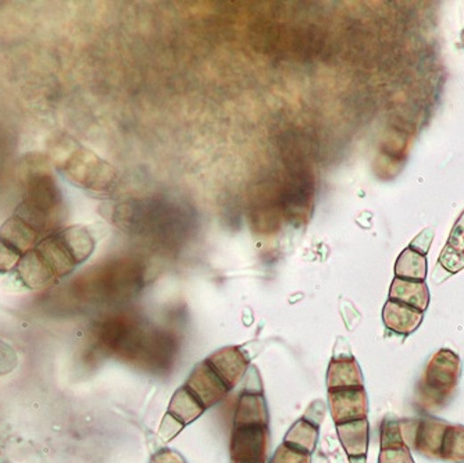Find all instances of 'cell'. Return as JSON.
I'll return each instance as SVG.
<instances>
[{"label":"cell","mask_w":464,"mask_h":463,"mask_svg":"<svg viewBox=\"0 0 464 463\" xmlns=\"http://www.w3.org/2000/svg\"><path fill=\"white\" fill-rule=\"evenodd\" d=\"M272 463H310V457L302 451L282 444L275 452Z\"/></svg>","instance_id":"22"},{"label":"cell","mask_w":464,"mask_h":463,"mask_svg":"<svg viewBox=\"0 0 464 463\" xmlns=\"http://www.w3.org/2000/svg\"><path fill=\"white\" fill-rule=\"evenodd\" d=\"M379 463H414L411 458L409 448L404 447L396 448H384L379 455Z\"/></svg>","instance_id":"23"},{"label":"cell","mask_w":464,"mask_h":463,"mask_svg":"<svg viewBox=\"0 0 464 463\" xmlns=\"http://www.w3.org/2000/svg\"><path fill=\"white\" fill-rule=\"evenodd\" d=\"M19 365V355L16 349L0 340V376L10 375Z\"/></svg>","instance_id":"20"},{"label":"cell","mask_w":464,"mask_h":463,"mask_svg":"<svg viewBox=\"0 0 464 463\" xmlns=\"http://www.w3.org/2000/svg\"><path fill=\"white\" fill-rule=\"evenodd\" d=\"M95 242L81 227L51 232L29 249L17 264V273L28 287H42L71 273L91 256Z\"/></svg>","instance_id":"1"},{"label":"cell","mask_w":464,"mask_h":463,"mask_svg":"<svg viewBox=\"0 0 464 463\" xmlns=\"http://www.w3.org/2000/svg\"><path fill=\"white\" fill-rule=\"evenodd\" d=\"M64 173L71 182L92 190H103L113 182L114 172L110 166L102 162L89 150H76L64 163Z\"/></svg>","instance_id":"3"},{"label":"cell","mask_w":464,"mask_h":463,"mask_svg":"<svg viewBox=\"0 0 464 463\" xmlns=\"http://www.w3.org/2000/svg\"><path fill=\"white\" fill-rule=\"evenodd\" d=\"M206 362L232 388L242 380L249 361L237 346H227L213 353Z\"/></svg>","instance_id":"7"},{"label":"cell","mask_w":464,"mask_h":463,"mask_svg":"<svg viewBox=\"0 0 464 463\" xmlns=\"http://www.w3.org/2000/svg\"><path fill=\"white\" fill-rule=\"evenodd\" d=\"M382 321L389 330L408 336L423 323V312L417 311L409 305L389 299L382 311Z\"/></svg>","instance_id":"8"},{"label":"cell","mask_w":464,"mask_h":463,"mask_svg":"<svg viewBox=\"0 0 464 463\" xmlns=\"http://www.w3.org/2000/svg\"><path fill=\"white\" fill-rule=\"evenodd\" d=\"M203 410H205V406L196 400L195 395L187 387H183L174 394L168 413H171L174 418H177L183 425H187V423L198 419Z\"/></svg>","instance_id":"16"},{"label":"cell","mask_w":464,"mask_h":463,"mask_svg":"<svg viewBox=\"0 0 464 463\" xmlns=\"http://www.w3.org/2000/svg\"><path fill=\"white\" fill-rule=\"evenodd\" d=\"M461 41H463V46H464V31L461 32Z\"/></svg>","instance_id":"29"},{"label":"cell","mask_w":464,"mask_h":463,"mask_svg":"<svg viewBox=\"0 0 464 463\" xmlns=\"http://www.w3.org/2000/svg\"><path fill=\"white\" fill-rule=\"evenodd\" d=\"M234 463H259V462H240V460H234Z\"/></svg>","instance_id":"28"},{"label":"cell","mask_w":464,"mask_h":463,"mask_svg":"<svg viewBox=\"0 0 464 463\" xmlns=\"http://www.w3.org/2000/svg\"><path fill=\"white\" fill-rule=\"evenodd\" d=\"M351 458V463H366V455L362 457H349Z\"/></svg>","instance_id":"27"},{"label":"cell","mask_w":464,"mask_h":463,"mask_svg":"<svg viewBox=\"0 0 464 463\" xmlns=\"http://www.w3.org/2000/svg\"><path fill=\"white\" fill-rule=\"evenodd\" d=\"M382 450L384 448L404 447L401 426L396 422H386L382 427Z\"/></svg>","instance_id":"21"},{"label":"cell","mask_w":464,"mask_h":463,"mask_svg":"<svg viewBox=\"0 0 464 463\" xmlns=\"http://www.w3.org/2000/svg\"><path fill=\"white\" fill-rule=\"evenodd\" d=\"M330 410L337 425L366 419L367 395L364 388L330 391Z\"/></svg>","instance_id":"6"},{"label":"cell","mask_w":464,"mask_h":463,"mask_svg":"<svg viewBox=\"0 0 464 463\" xmlns=\"http://www.w3.org/2000/svg\"><path fill=\"white\" fill-rule=\"evenodd\" d=\"M445 423L436 420H424L419 423L413 437V447L420 451L421 454L430 458L441 459V450H443L444 435H445Z\"/></svg>","instance_id":"11"},{"label":"cell","mask_w":464,"mask_h":463,"mask_svg":"<svg viewBox=\"0 0 464 463\" xmlns=\"http://www.w3.org/2000/svg\"><path fill=\"white\" fill-rule=\"evenodd\" d=\"M330 391L352 390L363 387V378L356 361L351 359H337L331 362L327 375Z\"/></svg>","instance_id":"12"},{"label":"cell","mask_w":464,"mask_h":463,"mask_svg":"<svg viewBox=\"0 0 464 463\" xmlns=\"http://www.w3.org/2000/svg\"><path fill=\"white\" fill-rule=\"evenodd\" d=\"M135 270L126 264H110L92 270L74 282V296L86 301L120 299L135 286Z\"/></svg>","instance_id":"2"},{"label":"cell","mask_w":464,"mask_h":463,"mask_svg":"<svg viewBox=\"0 0 464 463\" xmlns=\"http://www.w3.org/2000/svg\"><path fill=\"white\" fill-rule=\"evenodd\" d=\"M267 408L262 394H243L235 413V428L265 427Z\"/></svg>","instance_id":"13"},{"label":"cell","mask_w":464,"mask_h":463,"mask_svg":"<svg viewBox=\"0 0 464 463\" xmlns=\"http://www.w3.org/2000/svg\"><path fill=\"white\" fill-rule=\"evenodd\" d=\"M185 387L205 406V410L222 401L231 390L208 362L195 366Z\"/></svg>","instance_id":"4"},{"label":"cell","mask_w":464,"mask_h":463,"mask_svg":"<svg viewBox=\"0 0 464 463\" xmlns=\"http://www.w3.org/2000/svg\"><path fill=\"white\" fill-rule=\"evenodd\" d=\"M439 264L452 274L464 269V212L452 229L448 242L439 256Z\"/></svg>","instance_id":"14"},{"label":"cell","mask_w":464,"mask_h":463,"mask_svg":"<svg viewBox=\"0 0 464 463\" xmlns=\"http://www.w3.org/2000/svg\"><path fill=\"white\" fill-rule=\"evenodd\" d=\"M339 440L349 457L366 455L369 447V422L367 419L337 425Z\"/></svg>","instance_id":"15"},{"label":"cell","mask_w":464,"mask_h":463,"mask_svg":"<svg viewBox=\"0 0 464 463\" xmlns=\"http://www.w3.org/2000/svg\"><path fill=\"white\" fill-rule=\"evenodd\" d=\"M441 459L464 463V427H452V426L446 427Z\"/></svg>","instance_id":"19"},{"label":"cell","mask_w":464,"mask_h":463,"mask_svg":"<svg viewBox=\"0 0 464 463\" xmlns=\"http://www.w3.org/2000/svg\"><path fill=\"white\" fill-rule=\"evenodd\" d=\"M395 274L399 279L424 281L427 277V259L424 255L406 248L395 264Z\"/></svg>","instance_id":"17"},{"label":"cell","mask_w":464,"mask_h":463,"mask_svg":"<svg viewBox=\"0 0 464 463\" xmlns=\"http://www.w3.org/2000/svg\"><path fill=\"white\" fill-rule=\"evenodd\" d=\"M459 361L451 351H439L427 371V383L433 390L445 393L456 384Z\"/></svg>","instance_id":"9"},{"label":"cell","mask_w":464,"mask_h":463,"mask_svg":"<svg viewBox=\"0 0 464 463\" xmlns=\"http://www.w3.org/2000/svg\"><path fill=\"white\" fill-rule=\"evenodd\" d=\"M232 460L265 463L267 457V428L238 427L231 443Z\"/></svg>","instance_id":"5"},{"label":"cell","mask_w":464,"mask_h":463,"mask_svg":"<svg viewBox=\"0 0 464 463\" xmlns=\"http://www.w3.org/2000/svg\"><path fill=\"white\" fill-rule=\"evenodd\" d=\"M152 463H185L180 455L173 451H161L160 454L156 455Z\"/></svg>","instance_id":"26"},{"label":"cell","mask_w":464,"mask_h":463,"mask_svg":"<svg viewBox=\"0 0 464 463\" xmlns=\"http://www.w3.org/2000/svg\"><path fill=\"white\" fill-rule=\"evenodd\" d=\"M434 240V229H426L423 232L417 235L416 239L411 242V247L413 251L419 252V254L426 256L427 252L430 249L431 244Z\"/></svg>","instance_id":"25"},{"label":"cell","mask_w":464,"mask_h":463,"mask_svg":"<svg viewBox=\"0 0 464 463\" xmlns=\"http://www.w3.org/2000/svg\"><path fill=\"white\" fill-rule=\"evenodd\" d=\"M317 435H319V433H317L316 426L302 419L292 426L291 430L285 437V444L310 455V452L316 447Z\"/></svg>","instance_id":"18"},{"label":"cell","mask_w":464,"mask_h":463,"mask_svg":"<svg viewBox=\"0 0 464 463\" xmlns=\"http://www.w3.org/2000/svg\"><path fill=\"white\" fill-rule=\"evenodd\" d=\"M183 423H181L177 418H174L171 413L165 416V419L161 422L160 435L163 440L168 442L174 435H177L183 428Z\"/></svg>","instance_id":"24"},{"label":"cell","mask_w":464,"mask_h":463,"mask_svg":"<svg viewBox=\"0 0 464 463\" xmlns=\"http://www.w3.org/2000/svg\"><path fill=\"white\" fill-rule=\"evenodd\" d=\"M389 299L409 305L417 311L424 312L430 304V291L424 281L404 280L395 277L392 281Z\"/></svg>","instance_id":"10"}]
</instances>
